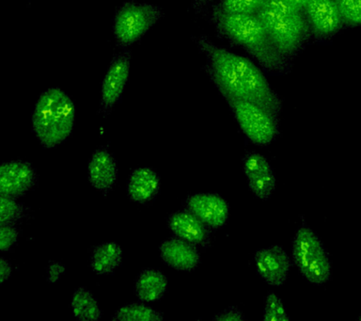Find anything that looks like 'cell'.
I'll use <instances>...</instances> for the list:
<instances>
[{"label":"cell","instance_id":"7a4b0ae2","mask_svg":"<svg viewBox=\"0 0 361 321\" xmlns=\"http://www.w3.org/2000/svg\"><path fill=\"white\" fill-rule=\"evenodd\" d=\"M211 20L220 36L244 49L265 72L285 75L292 68V60L279 52L258 16L231 15L216 5Z\"/></svg>","mask_w":361,"mask_h":321},{"label":"cell","instance_id":"d6986e66","mask_svg":"<svg viewBox=\"0 0 361 321\" xmlns=\"http://www.w3.org/2000/svg\"><path fill=\"white\" fill-rule=\"evenodd\" d=\"M123 250L115 242H106L96 246L90 256V267L99 275L110 274L121 266Z\"/></svg>","mask_w":361,"mask_h":321},{"label":"cell","instance_id":"d4e9b609","mask_svg":"<svg viewBox=\"0 0 361 321\" xmlns=\"http://www.w3.org/2000/svg\"><path fill=\"white\" fill-rule=\"evenodd\" d=\"M264 321H288L290 317L282 303L281 298L274 292L268 293L265 305Z\"/></svg>","mask_w":361,"mask_h":321},{"label":"cell","instance_id":"9a60e30c","mask_svg":"<svg viewBox=\"0 0 361 321\" xmlns=\"http://www.w3.org/2000/svg\"><path fill=\"white\" fill-rule=\"evenodd\" d=\"M159 250L163 261L175 269L191 272L200 263V253L196 245L177 236L164 241Z\"/></svg>","mask_w":361,"mask_h":321},{"label":"cell","instance_id":"8992f818","mask_svg":"<svg viewBox=\"0 0 361 321\" xmlns=\"http://www.w3.org/2000/svg\"><path fill=\"white\" fill-rule=\"evenodd\" d=\"M164 16L162 8L149 4L128 1L116 11L114 32L116 44L126 49L131 46Z\"/></svg>","mask_w":361,"mask_h":321},{"label":"cell","instance_id":"5b68a950","mask_svg":"<svg viewBox=\"0 0 361 321\" xmlns=\"http://www.w3.org/2000/svg\"><path fill=\"white\" fill-rule=\"evenodd\" d=\"M293 264L310 283L322 286L331 278V262L320 238L307 225L299 228L293 241Z\"/></svg>","mask_w":361,"mask_h":321},{"label":"cell","instance_id":"4fadbf2b","mask_svg":"<svg viewBox=\"0 0 361 321\" xmlns=\"http://www.w3.org/2000/svg\"><path fill=\"white\" fill-rule=\"evenodd\" d=\"M243 164L251 191L259 199H269L276 188V176L267 157L257 152H248Z\"/></svg>","mask_w":361,"mask_h":321},{"label":"cell","instance_id":"ffe728a7","mask_svg":"<svg viewBox=\"0 0 361 321\" xmlns=\"http://www.w3.org/2000/svg\"><path fill=\"white\" fill-rule=\"evenodd\" d=\"M71 305L73 315L78 320L94 321L100 320L102 317L98 301L93 297L92 293L85 287H79L75 290Z\"/></svg>","mask_w":361,"mask_h":321},{"label":"cell","instance_id":"4dcf8cb0","mask_svg":"<svg viewBox=\"0 0 361 321\" xmlns=\"http://www.w3.org/2000/svg\"><path fill=\"white\" fill-rule=\"evenodd\" d=\"M357 320H361V315H360V317H358Z\"/></svg>","mask_w":361,"mask_h":321},{"label":"cell","instance_id":"ac0fdd59","mask_svg":"<svg viewBox=\"0 0 361 321\" xmlns=\"http://www.w3.org/2000/svg\"><path fill=\"white\" fill-rule=\"evenodd\" d=\"M168 289V278L157 269H146L137 276L135 291L140 301L152 303L161 300Z\"/></svg>","mask_w":361,"mask_h":321},{"label":"cell","instance_id":"52a82bcc","mask_svg":"<svg viewBox=\"0 0 361 321\" xmlns=\"http://www.w3.org/2000/svg\"><path fill=\"white\" fill-rule=\"evenodd\" d=\"M233 116L253 145H269L279 133V116L256 104L241 100H228Z\"/></svg>","mask_w":361,"mask_h":321},{"label":"cell","instance_id":"8fae6325","mask_svg":"<svg viewBox=\"0 0 361 321\" xmlns=\"http://www.w3.org/2000/svg\"><path fill=\"white\" fill-rule=\"evenodd\" d=\"M254 260L259 277L271 286H282L293 266L290 256L279 245L257 250Z\"/></svg>","mask_w":361,"mask_h":321},{"label":"cell","instance_id":"7c38bea8","mask_svg":"<svg viewBox=\"0 0 361 321\" xmlns=\"http://www.w3.org/2000/svg\"><path fill=\"white\" fill-rule=\"evenodd\" d=\"M37 174L30 163L16 160L2 163L0 167V193L18 198L35 185Z\"/></svg>","mask_w":361,"mask_h":321},{"label":"cell","instance_id":"3957f363","mask_svg":"<svg viewBox=\"0 0 361 321\" xmlns=\"http://www.w3.org/2000/svg\"><path fill=\"white\" fill-rule=\"evenodd\" d=\"M256 16L279 52L290 60L309 41L312 30L303 8L287 0H268Z\"/></svg>","mask_w":361,"mask_h":321},{"label":"cell","instance_id":"2e32d148","mask_svg":"<svg viewBox=\"0 0 361 321\" xmlns=\"http://www.w3.org/2000/svg\"><path fill=\"white\" fill-rule=\"evenodd\" d=\"M87 177L93 187L106 194L118 178V166L114 156L106 149H97L87 166Z\"/></svg>","mask_w":361,"mask_h":321},{"label":"cell","instance_id":"30bf717a","mask_svg":"<svg viewBox=\"0 0 361 321\" xmlns=\"http://www.w3.org/2000/svg\"><path fill=\"white\" fill-rule=\"evenodd\" d=\"M183 207L211 229L224 226L230 215L228 202L214 193H199L189 196L183 202Z\"/></svg>","mask_w":361,"mask_h":321},{"label":"cell","instance_id":"9c48e42d","mask_svg":"<svg viewBox=\"0 0 361 321\" xmlns=\"http://www.w3.org/2000/svg\"><path fill=\"white\" fill-rule=\"evenodd\" d=\"M312 33L319 38L334 35L343 27L334 0H309L303 6Z\"/></svg>","mask_w":361,"mask_h":321},{"label":"cell","instance_id":"7402d4cb","mask_svg":"<svg viewBox=\"0 0 361 321\" xmlns=\"http://www.w3.org/2000/svg\"><path fill=\"white\" fill-rule=\"evenodd\" d=\"M268 0H221L216 6L231 15L256 16Z\"/></svg>","mask_w":361,"mask_h":321},{"label":"cell","instance_id":"6da1fadb","mask_svg":"<svg viewBox=\"0 0 361 321\" xmlns=\"http://www.w3.org/2000/svg\"><path fill=\"white\" fill-rule=\"evenodd\" d=\"M195 42L204 56L209 77L226 101L254 103L279 116L281 98L255 63L216 46L207 36H197Z\"/></svg>","mask_w":361,"mask_h":321},{"label":"cell","instance_id":"f1b7e54d","mask_svg":"<svg viewBox=\"0 0 361 321\" xmlns=\"http://www.w3.org/2000/svg\"><path fill=\"white\" fill-rule=\"evenodd\" d=\"M64 272V267L59 264H53L51 265L49 269V277H48V281H55L56 279L59 277V275L61 274L62 272Z\"/></svg>","mask_w":361,"mask_h":321},{"label":"cell","instance_id":"e0dca14e","mask_svg":"<svg viewBox=\"0 0 361 321\" xmlns=\"http://www.w3.org/2000/svg\"><path fill=\"white\" fill-rule=\"evenodd\" d=\"M160 185L159 174L154 169L137 168L130 174L127 194L133 202L145 204L157 195Z\"/></svg>","mask_w":361,"mask_h":321},{"label":"cell","instance_id":"484cf974","mask_svg":"<svg viewBox=\"0 0 361 321\" xmlns=\"http://www.w3.org/2000/svg\"><path fill=\"white\" fill-rule=\"evenodd\" d=\"M19 238V231L13 225L0 226V250H8L14 246Z\"/></svg>","mask_w":361,"mask_h":321},{"label":"cell","instance_id":"ba28073f","mask_svg":"<svg viewBox=\"0 0 361 321\" xmlns=\"http://www.w3.org/2000/svg\"><path fill=\"white\" fill-rule=\"evenodd\" d=\"M131 52L123 50L112 59L102 83L101 112L107 115L120 102L124 87L129 78Z\"/></svg>","mask_w":361,"mask_h":321},{"label":"cell","instance_id":"277c9868","mask_svg":"<svg viewBox=\"0 0 361 321\" xmlns=\"http://www.w3.org/2000/svg\"><path fill=\"white\" fill-rule=\"evenodd\" d=\"M75 107L66 92L51 88L42 92L32 114V129L45 148L61 145L72 133Z\"/></svg>","mask_w":361,"mask_h":321},{"label":"cell","instance_id":"f546056e","mask_svg":"<svg viewBox=\"0 0 361 321\" xmlns=\"http://www.w3.org/2000/svg\"><path fill=\"white\" fill-rule=\"evenodd\" d=\"M287 1L295 5V6L303 8L304 5L306 4L309 0H287Z\"/></svg>","mask_w":361,"mask_h":321},{"label":"cell","instance_id":"4316f807","mask_svg":"<svg viewBox=\"0 0 361 321\" xmlns=\"http://www.w3.org/2000/svg\"><path fill=\"white\" fill-rule=\"evenodd\" d=\"M213 320L222 321H243L245 320V317L238 307L231 306L220 313L216 317H214Z\"/></svg>","mask_w":361,"mask_h":321},{"label":"cell","instance_id":"cb8c5ba5","mask_svg":"<svg viewBox=\"0 0 361 321\" xmlns=\"http://www.w3.org/2000/svg\"><path fill=\"white\" fill-rule=\"evenodd\" d=\"M344 25L361 27V0H334Z\"/></svg>","mask_w":361,"mask_h":321},{"label":"cell","instance_id":"83f0119b","mask_svg":"<svg viewBox=\"0 0 361 321\" xmlns=\"http://www.w3.org/2000/svg\"><path fill=\"white\" fill-rule=\"evenodd\" d=\"M11 272H13V269H11L10 262L6 260L4 258H0V283L1 284L10 277Z\"/></svg>","mask_w":361,"mask_h":321},{"label":"cell","instance_id":"5bb4252c","mask_svg":"<svg viewBox=\"0 0 361 321\" xmlns=\"http://www.w3.org/2000/svg\"><path fill=\"white\" fill-rule=\"evenodd\" d=\"M168 226L177 238L199 246L208 247L211 242V228L188 210L169 216Z\"/></svg>","mask_w":361,"mask_h":321},{"label":"cell","instance_id":"603a6c76","mask_svg":"<svg viewBox=\"0 0 361 321\" xmlns=\"http://www.w3.org/2000/svg\"><path fill=\"white\" fill-rule=\"evenodd\" d=\"M25 215V207L14 198L0 196V224L13 225Z\"/></svg>","mask_w":361,"mask_h":321},{"label":"cell","instance_id":"44dd1931","mask_svg":"<svg viewBox=\"0 0 361 321\" xmlns=\"http://www.w3.org/2000/svg\"><path fill=\"white\" fill-rule=\"evenodd\" d=\"M113 320L121 321H162V313L142 303H130L121 307L112 317Z\"/></svg>","mask_w":361,"mask_h":321}]
</instances>
